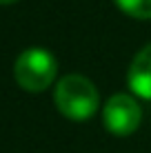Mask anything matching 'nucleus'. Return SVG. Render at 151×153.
Returning a JSON list of instances; mask_svg holds the SVG:
<instances>
[{"instance_id":"nucleus-5","label":"nucleus","mask_w":151,"mask_h":153,"mask_svg":"<svg viewBox=\"0 0 151 153\" xmlns=\"http://www.w3.org/2000/svg\"><path fill=\"white\" fill-rule=\"evenodd\" d=\"M122 13L136 20H151V0H113Z\"/></svg>"},{"instance_id":"nucleus-6","label":"nucleus","mask_w":151,"mask_h":153,"mask_svg":"<svg viewBox=\"0 0 151 153\" xmlns=\"http://www.w3.org/2000/svg\"><path fill=\"white\" fill-rule=\"evenodd\" d=\"M11 2H18V0H0V4H11Z\"/></svg>"},{"instance_id":"nucleus-3","label":"nucleus","mask_w":151,"mask_h":153,"mask_svg":"<svg viewBox=\"0 0 151 153\" xmlns=\"http://www.w3.org/2000/svg\"><path fill=\"white\" fill-rule=\"evenodd\" d=\"M140 120H142V109L138 100L129 93H116L105 102L102 122L113 135H122V138L131 135L140 126Z\"/></svg>"},{"instance_id":"nucleus-4","label":"nucleus","mask_w":151,"mask_h":153,"mask_svg":"<svg viewBox=\"0 0 151 153\" xmlns=\"http://www.w3.org/2000/svg\"><path fill=\"white\" fill-rule=\"evenodd\" d=\"M127 84L138 98L151 100V42L133 56L127 71Z\"/></svg>"},{"instance_id":"nucleus-2","label":"nucleus","mask_w":151,"mask_h":153,"mask_svg":"<svg viewBox=\"0 0 151 153\" xmlns=\"http://www.w3.org/2000/svg\"><path fill=\"white\" fill-rule=\"evenodd\" d=\"M58 73V62L51 51L42 47H29L16 58L13 62V78L25 91L40 93L51 87Z\"/></svg>"},{"instance_id":"nucleus-1","label":"nucleus","mask_w":151,"mask_h":153,"mask_svg":"<svg viewBox=\"0 0 151 153\" xmlns=\"http://www.w3.org/2000/svg\"><path fill=\"white\" fill-rule=\"evenodd\" d=\"M54 100L58 111L74 122L89 120L98 111V104H100L96 84L80 73H69V76L62 78L56 84Z\"/></svg>"}]
</instances>
